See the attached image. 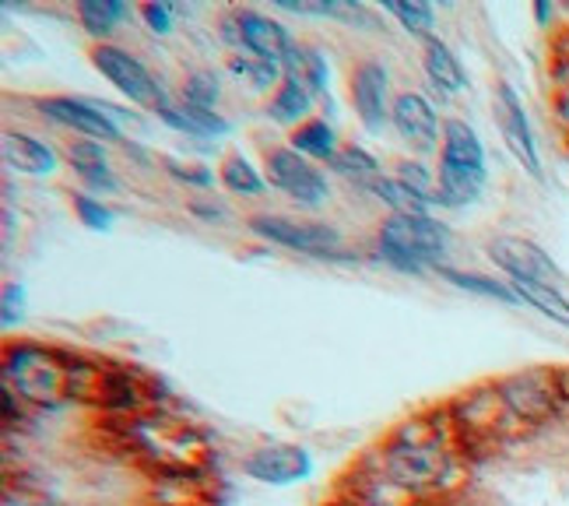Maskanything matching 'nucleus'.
Returning <instances> with one entry per match:
<instances>
[{
	"instance_id": "f257e3e1",
	"label": "nucleus",
	"mask_w": 569,
	"mask_h": 506,
	"mask_svg": "<svg viewBox=\"0 0 569 506\" xmlns=\"http://www.w3.org/2000/svg\"><path fill=\"white\" fill-rule=\"evenodd\" d=\"M450 411L447 426L440 423H408L393 444L383 450V472L390 486H398L405 493H436L443 489L453 478V450H450Z\"/></svg>"
},
{
	"instance_id": "f03ea898",
	"label": "nucleus",
	"mask_w": 569,
	"mask_h": 506,
	"mask_svg": "<svg viewBox=\"0 0 569 506\" xmlns=\"http://www.w3.org/2000/svg\"><path fill=\"white\" fill-rule=\"evenodd\" d=\"M102 373H96L92 366L63 359L57 351L36 348V345H21L8 351V366H4V380L11 390H18L26 401L36 405H60L74 398V394H84L92 384H99Z\"/></svg>"
},
{
	"instance_id": "7ed1b4c3",
	"label": "nucleus",
	"mask_w": 569,
	"mask_h": 506,
	"mask_svg": "<svg viewBox=\"0 0 569 506\" xmlns=\"http://www.w3.org/2000/svg\"><path fill=\"white\" fill-rule=\"evenodd\" d=\"M486 187V148L478 135L461 123L450 120L443 127V156H440V201L450 208L471 205Z\"/></svg>"
},
{
	"instance_id": "20e7f679",
	"label": "nucleus",
	"mask_w": 569,
	"mask_h": 506,
	"mask_svg": "<svg viewBox=\"0 0 569 506\" xmlns=\"http://www.w3.org/2000/svg\"><path fill=\"white\" fill-rule=\"evenodd\" d=\"M450 236L429 215H390L380 229V254L401 271H422L447 254Z\"/></svg>"
},
{
	"instance_id": "39448f33",
	"label": "nucleus",
	"mask_w": 569,
	"mask_h": 506,
	"mask_svg": "<svg viewBox=\"0 0 569 506\" xmlns=\"http://www.w3.org/2000/svg\"><path fill=\"white\" fill-rule=\"evenodd\" d=\"M134 444L159 460V468L169 475H183L187 468H193L197 460L204 457V439L193 429L169 423V419H138L134 426Z\"/></svg>"
},
{
	"instance_id": "423d86ee",
	"label": "nucleus",
	"mask_w": 569,
	"mask_h": 506,
	"mask_svg": "<svg viewBox=\"0 0 569 506\" xmlns=\"http://www.w3.org/2000/svg\"><path fill=\"white\" fill-rule=\"evenodd\" d=\"M450 423H453V433L461 439L486 444V439L510 433V426L520 423V419L510 411V405L502 401L499 387H478V390L465 394L461 401H453Z\"/></svg>"
},
{
	"instance_id": "0eeeda50",
	"label": "nucleus",
	"mask_w": 569,
	"mask_h": 506,
	"mask_svg": "<svg viewBox=\"0 0 569 506\" xmlns=\"http://www.w3.org/2000/svg\"><path fill=\"white\" fill-rule=\"evenodd\" d=\"M92 63H96V71L109 85H117L130 102L151 106V109L169 106L166 96H162V88H159V81L151 78V71L144 68V63L138 57H130L127 50H120V47H96Z\"/></svg>"
},
{
	"instance_id": "6e6552de",
	"label": "nucleus",
	"mask_w": 569,
	"mask_h": 506,
	"mask_svg": "<svg viewBox=\"0 0 569 506\" xmlns=\"http://www.w3.org/2000/svg\"><path fill=\"white\" fill-rule=\"evenodd\" d=\"M502 401L510 405V411L520 419V426L528 423H545L552 419L556 408H559V394H556V380H552V369H528V373H513V377L499 380L496 384Z\"/></svg>"
},
{
	"instance_id": "1a4fd4ad",
	"label": "nucleus",
	"mask_w": 569,
	"mask_h": 506,
	"mask_svg": "<svg viewBox=\"0 0 569 506\" xmlns=\"http://www.w3.org/2000/svg\"><path fill=\"white\" fill-rule=\"evenodd\" d=\"M489 257L507 271L513 281H538V285H552L559 289V268L552 264V257L545 254L538 244L531 239H520V236H499L489 244Z\"/></svg>"
},
{
	"instance_id": "9d476101",
	"label": "nucleus",
	"mask_w": 569,
	"mask_h": 506,
	"mask_svg": "<svg viewBox=\"0 0 569 506\" xmlns=\"http://www.w3.org/2000/svg\"><path fill=\"white\" fill-rule=\"evenodd\" d=\"M268 172L271 183L278 190H284L292 201L306 205V208H320L327 197V180L320 176V169H313L310 159H302L296 148H274L268 151Z\"/></svg>"
},
{
	"instance_id": "9b49d317",
	"label": "nucleus",
	"mask_w": 569,
	"mask_h": 506,
	"mask_svg": "<svg viewBox=\"0 0 569 506\" xmlns=\"http://www.w3.org/2000/svg\"><path fill=\"white\" fill-rule=\"evenodd\" d=\"M257 236L271 239L278 247H289L299 254H327L341 247V236L335 226L327 222H292V218H274V215H260L250 222Z\"/></svg>"
},
{
	"instance_id": "f8f14e48",
	"label": "nucleus",
	"mask_w": 569,
	"mask_h": 506,
	"mask_svg": "<svg viewBox=\"0 0 569 506\" xmlns=\"http://www.w3.org/2000/svg\"><path fill=\"white\" fill-rule=\"evenodd\" d=\"M496 117L502 127V138H507L510 151L523 162V169H528L531 176H541V159H538V145L531 135L528 113H523V102L517 99V92L507 81L496 88Z\"/></svg>"
},
{
	"instance_id": "ddd939ff",
	"label": "nucleus",
	"mask_w": 569,
	"mask_h": 506,
	"mask_svg": "<svg viewBox=\"0 0 569 506\" xmlns=\"http://www.w3.org/2000/svg\"><path fill=\"white\" fill-rule=\"evenodd\" d=\"M236 29H239V42H243V50L250 57H260L281 68L284 60L292 53V39H289V29L281 26V21L268 18V14H257V11H239L236 14Z\"/></svg>"
},
{
	"instance_id": "4468645a",
	"label": "nucleus",
	"mask_w": 569,
	"mask_h": 506,
	"mask_svg": "<svg viewBox=\"0 0 569 506\" xmlns=\"http://www.w3.org/2000/svg\"><path fill=\"white\" fill-rule=\"evenodd\" d=\"M42 113H47L53 123L71 127V130H78V135L92 138V141H120V127L109 120V113L96 102L57 96V99L42 102Z\"/></svg>"
},
{
	"instance_id": "2eb2a0df",
	"label": "nucleus",
	"mask_w": 569,
	"mask_h": 506,
	"mask_svg": "<svg viewBox=\"0 0 569 506\" xmlns=\"http://www.w3.org/2000/svg\"><path fill=\"white\" fill-rule=\"evenodd\" d=\"M387 88H390V78H387L383 63H377V60L359 63L352 75V102H356V113L369 135H380L383 123L390 120Z\"/></svg>"
},
{
	"instance_id": "dca6fc26",
	"label": "nucleus",
	"mask_w": 569,
	"mask_h": 506,
	"mask_svg": "<svg viewBox=\"0 0 569 506\" xmlns=\"http://www.w3.org/2000/svg\"><path fill=\"white\" fill-rule=\"evenodd\" d=\"M390 123H393V130H398L401 141H408L411 148H419V151H429L436 145V135H440L436 109L419 92H405V96L393 99Z\"/></svg>"
},
{
	"instance_id": "f3484780",
	"label": "nucleus",
	"mask_w": 569,
	"mask_h": 506,
	"mask_svg": "<svg viewBox=\"0 0 569 506\" xmlns=\"http://www.w3.org/2000/svg\"><path fill=\"white\" fill-rule=\"evenodd\" d=\"M313 472V460L302 447H264L257 450L247 460V475L257 482H268V486H292V482H302Z\"/></svg>"
},
{
	"instance_id": "a211bd4d",
	"label": "nucleus",
	"mask_w": 569,
	"mask_h": 506,
	"mask_svg": "<svg viewBox=\"0 0 569 506\" xmlns=\"http://www.w3.org/2000/svg\"><path fill=\"white\" fill-rule=\"evenodd\" d=\"M4 162H8L11 169H18V172L47 176V172H53L57 156H53V151H50L47 145H42V141H36V138H29V135H14V130H8V135H4Z\"/></svg>"
},
{
	"instance_id": "6ab92c4d",
	"label": "nucleus",
	"mask_w": 569,
	"mask_h": 506,
	"mask_svg": "<svg viewBox=\"0 0 569 506\" xmlns=\"http://www.w3.org/2000/svg\"><path fill=\"white\" fill-rule=\"evenodd\" d=\"M422 60H426V75L440 88H447V92H461V88L468 85L461 60L453 57V50L447 47V42L426 39V57Z\"/></svg>"
},
{
	"instance_id": "aec40b11",
	"label": "nucleus",
	"mask_w": 569,
	"mask_h": 506,
	"mask_svg": "<svg viewBox=\"0 0 569 506\" xmlns=\"http://www.w3.org/2000/svg\"><path fill=\"white\" fill-rule=\"evenodd\" d=\"M159 117L169 123V127H177V130H187V135H197V138H208V135H226L229 123L211 113V109H197V106H162L159 109Z\"/></svg>"
},
{
	"instance_id": "412c9836",
	"label": "nucleus",
	"mask_w": 569,
	"mask_h": 506,
	"mask_svg": "<svg viewBox=\"0 0 569 506\" xmlns=\"http://www.w3.org/2000/svg\"><path fill=\"white\" fill-rule=\"evenodd\" d=\"M313 99H317V92L306 81L284 78L281 88H278V96H274V102H271V120L274 123H299L306 113H310Z\"/></svg>"
},
{
	"instance_id": "4be33fe9",
	"label": "nucleus",
	"mask_w": 569,
	"mask_h": 506,
	"mask_svg": "<svg viewBox=\"0 0 569 506\" xmlns=\"http://www.w3.org/2000/svg\"><path fill=\"white\" fill-rule=\"evenodd\" d=\"M510 289L517 292L520 302H531L535 310H541L549 320L569 327V299L552 289V285H538V281H510Z\"/></svg>"
},
{
	"instance_id": "5701e85b",
	"label": "nucleus",
	"mask_w": 569,
	"mask_h": 506,
	"mask_svg": "<svg viewBox=\"0 0 569 506\" xmlns=\"http://www.w3.org/2000/svg\"><path fill=\"white\" fill-rule=\"evenodd\" d=\"M68 159H71V166L78 169L81 180H89L92 187H102V190L113 187V172H109L106 151H102L99 141H74V145L68 148Z\"/></svg>"
},
{
	"instance_id": "b1692460",
	"label": "nucleus",
	"mask_w": 569,
	"mask_h": 506,
	"mask_svg": "<svg viewBox=\"0 0 569 506\" xmlns=\"http://www.w3.org/2000/svg\"><path fill=\"white\" fill-rule=\"evenodd\" d=\"M335 169L345 176V180H352L356 187H362V190H373L380 180H383V169H380V162L369 156L366 148H341L338 156H335Z\"/></svg>"
},
{
	"instance_id": "393cba45",
	"label": "nucleus",
	"mask_w": 569,
	"mask_h": 506,
	"mask_svg": "<svg viewBox=\"0 0 569 506\" xmlns=\"http://www.w3.org/2000/svg\"><path fill=\"white\" fill-rule=\"evenodd\" d=\"M292 148L299 151L302 159H331L338 156V145H335V127L327 120H310L302 123L296 135H292Z\"/></svg>"
},
{
	"instance_id": "a878e982",
	"label": "nucleus",
	"mask_w": 569,
	"mask_h": 506,
	"mask_svg": "<svg viewBox=\"0 0 569 506\" xmlns=\"http://www.w3.org/2000/svg\"><path fill=\"white\" fill-rule=\"evenodd\" d=\"M284 78H299L313 88V92H323L327 88V60L320 57V50L310 47H292L289 60L281 63Z\"/></svg>"
},
{
	"instance_id": "bb28decb",
	"label": "nucleus",
	"mask_w": 569,
	"mask_h": 506,
	"mask_svg": "<svg viewBox=\"0 0 569 506\" xmlns=\"http://www.w3.org/2000/svg\"><path fill=\"white\" fill-rule=\"evenodd\" d=\"M127 14V8L120 4V0H81L78 4V18L81 26L89 29L92 36H106L117 29V21Z\"/></svg>"
},
{
	"instance_id": "cd10ccee",
	"label": "nucleus",
	"mask_w": 569,
	"mask_h": 506,
	"mask_svg": "<svg viewBox=\"0 0 569 506\" xmlns=\"http://www.w3.org/2000/svg\"><path fill=\"white\" fill-rule=\"evenodd\" d=\"M369 194H377L393 215H426V201L415 190H408L401 180H387V176H383V180Z\"/></svg>"
},
{
	"instance_id": "c85d7f7f",
	"label": "nucleus",
	"mask_w": 569,
	"mask_h": 506,
	"mask_svg": "<svg viewBox=\"0 0 569 506\" xmlns=\"http://www.w3.org/2000/svg\"><path fill=\"white\" fill-rule=\"evenodd\" d=\"M222 183H226L232 194H243V197L264 190V180H260V172H257L243 156L226 159V166H222Z\"/></svg>"
},
{
	"instance_id": "c756f323",
	"label": "nucleus",
	"mask_w": 569,
	"mask_h": 506,
	"mask_svg": "<svg viewBox=\"0 0 569 506\" xmlns=\"http://www.w3.org/2000/svg\"><path fill=\"white\" fill-rule=\"evenodd\" d=\"M447 281H453L457 289H468V292H478V296H489V299H502V302H520L517 292L510 285L502 281H492V278H481V275H465V271H443Z\"/></svg>"
},
{
	"instance_id": "7c9ffc66",
	"label": "nucleus",
	"mask_w": 569,
	"mask_h": 506,
	"mask_svg": "<svg viewBox=\"0 0 569 506\" xmlns=\"http://www.w3.org/2000/svg\"><path fill=\"white\" fill-rule=\"evenodd\" d=\"M393 18L401 21V29H408L411 36H429L432 32V8L422 4V0H411V4H383Z\"/></svg>"
},
{
	"instance_id": "2f4dec72",
	"label": "nucleus",
	"mask_w": 569,
	"mask_h": 506,
	"mask_svg": "<svg viewBox=\"0 0 569 506\" xmlns=\"http://www.w3.org/2000/svg\"><path fill=\"white\" fill-rule=\"evenodd\" d=\"M183 102L197 106V109H214V102H218V81H214V75H208V71L190 75L187 85H183Z\"/></svg>"
},
{
	"instance_id": "473e14b6",
	"label": "nucleus",
	"mask_w": 569,
	"mask_h": 506,
	"mask_svg": "<svg viewBox=\"0 0 569 506\" xmlns=\"http://www.w3.org/2000/svg\"><path fill=\"white\" fill-rule=\"evenodd\" d=\"M229 68H232L236 75H243L247 81H253L257 88H268V85H274V78H278V68H274V63L260 60V57H232V60H229Z\"/></svg>"
},
{
	"instance_id": "72a5a7b5",
	"label": "nucleus",
	"mask_w": 569,
	"mask_h": 506,
	"mask_svg": "<svg viewBox=\"0 0 569 506\" xmlns=\"http://www.w3.org/2000/svg\"><path fill=\"white\" fill-rule=\"evenodd\" d=\"M74 208H78L81 222L89 226V229H109V226H113V211L102 208L99 201H92V197L78 194V197H74Z\"/></svg>"
},
{
	"instance_id": "f704fd0d",
	"label": "nucleus",
	"mask_w": 569,
	"mask_h": 506,
	"mask_svg": "<svg viewBox=\"0 0 569 506\" xmlns=\"http://www.w3.org/2000/svg\"><path fill=\"white\" fill-rule=\"evenodd\" d=\"M398 180L408 187V190H415L422 197V201H432V180H429V172L422 169V166H411V162H401L398 166Z\"/></svg>"
},
{
	"instance_id": "c9c22d12",
	"label": "nucleus",
	"mask_w": 569,
	"mask_h": 506,
	"mask_svg": "<svg viewBox=\"0 0 569 506\" xmlns=\"http://www.w3.org/2000/svg\"><path fill=\"white\" fill-rule=\"evenodd\" d=\"M141 18H144V26L151 29V32H159V36H166L169 29H172V11H169V4H144L141 8Z\"/></svg>"
},
{
	"instance_id": "e433bc0d",
	"label": "nucleus",
	"mask_w": 569,
	"mask_h": 506,
	"mask_svg": "<svg viewBox=\"0 0 569 506\" xmlns=\"http://www.w3.org/2000/svg\"><path fill=\"white\" fill-rule=\"evenodd\" d=\"M169 172L180 176L187 183H197V187H208L211 183V172H204L201 166H180V162H169Z\"/></svg>"
},
{
	"instance_id": "4c0bfd02",
	"label": "nucleus",
	"mask_w": 569,
	"mask_h": 506,
	"mask_svg": "<svg viewBox=\"0 0 569 506\" xmlns=\"http://www.w3.org/2000/svg\"><path fill=\"white\" fill-rule=\"evenodd\" d=\"M552 380H556L559 401H566V405H569V369H552Z\"/></svg>"
}]
</instances>
